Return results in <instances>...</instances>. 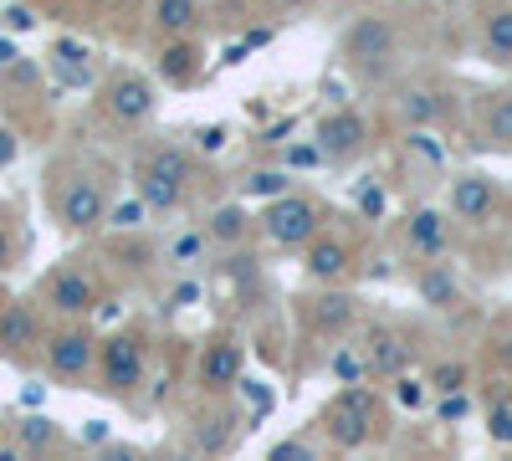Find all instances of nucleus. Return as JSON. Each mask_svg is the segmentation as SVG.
I'll return each mask as SVG.
<instances>
[{"label":"nucleus","instance_id":"obj_1","mask_svg":"<svg viewBox=\"0 0 512 461\" xmlns=\"http://www.w3.org/2000/svg\"><path fill=\"white\" fill-rule=\"evenodd\" d=\"M190 180H195V159H190V149H180V144L149 149V154L139 159V170H134V185H139V195H144V205H149L154 216L180 211Z\"/></svg>","mask_w":512,"mask_h":461},{"label":"nucleus","instance_id":"obj_2","mask_svg":"<svg viewBox=\"0 0 512 461\" xmlns=\"http://www.w3.org/2000/svg\"><path fill=\"white\" fill-rule=\"evenodd\" d=\"M144 369H149V349L139 333H108L98 339V390L103 395H134L144 385Z\"/></svg>","mask_w":512,"mask_h":461},{"label":"nucleus","instance_id":"obj_3","mask_svg":"<svg viewBox=\"0 0 512 461\" xmlns=\"http://www.w3.org/2000/svg\"><path fill=\"white\" fill-rule=\"evenodd\" d=\"M318 231H323V205H318V200L297 195V190L267 200V211H262V236H267L272 246H292V251H297V246H308Z\"/></svg>","mask_w":512,"mask_h":461},{"label":"nucleus","instance_id":"obj_4","mask_svg":"<svg viewBox=\"0 0 512 461\" xmlns=\"http://www.w3.org/2000/svg\"><path fill=\"white\" fill-rule=\"evenodd\" d=\"M41 354H47V374H52V380H62V385H82L98 369V339L82 323L52 328L47 344H41Z\"/></svg>","mask_w":512,"mask_h":461},{"label":"nucleus","instance_id":"obj_5","mask_svg":"<svg viewBox=\"0 0 512 461\" xmlns=\"http://www.w3.org/2000/svg\"><path fill=\"white\" fill-rule=\"evenodd\" d=\"M108 205H113V195H108V185H103V180H93V175H77V180H67V185L57 190L52 211H57L62 231H72V236H88V231H98V226L108 221Z\"/></svg>","mask_w":512,"mask_h":461},{"label":"nucleus","instance_id":"obj_6","mask_svg":"<svg viewBox=\"0 0 512 461\" xmlns=\"http://www.w3.org/2000/svg\"><path fill=\"white\" fill-rule=\"evenodd\" d=\"M103 108L113 123H123V129H139V123L154 118L159 108V93H154V82L134 67H118L108 82H103Z\"/></svg>","mask_w":512,"mask_h":461},{"label":"nucleus","instance_id":"obj_7","mask_svg":"<svg viewBox=\"0 0 512 461\" xmlns=\"http://www.w3.org/2000/svg\"><path fill=\"white\" fill-rule=\"evenodd\" d=\"M41 308H47L52 318L82 323V318L98 308V282H93V272H82V267H57L47 282H41Z\"/></svg>","mask_w":512,"mask_h":461},{"label":"nucleus","instance_id":"obj_8","mask_svg":"<svg viewBox=\"0 0 512 461\" xmlns=\"http://www.w3.org/2000/svg\"><path fill=\"white\" fill-rule=\"evenodd\" d=\"M395 21L390 16H359L344 31V62L349 67H379L395 57Z\"/></svg>","mask_w":512,"mask_h":461},{"label":"nucleus","instance_id":"obj_9","mask_svg":"<svg viewBox=\"0 0 512 461\" xmlns=\"http://www.w3.org/2000/svg\"><path fill=\"white\" fill-rule=\"evenodd\" d=\"M318 149L328 154V164H349V159H359L364 149H369V118L359 113V108H338V113H328L323 123H318Z\"/></svg>","mask_w":512,"mask_h":461},{"label":"nucleus","instance_id":"obj_10","mask_svg":"<svg viewBox=\"0 0 512 461\" xmlns=\"http://www.w3.org/2000/svg\"><path fill=\"white\" fill-rule=\"evenodd\" d=\"M47 344V323H41V308L26 298H6L0 303V354H31Z\"/></svg>","mask_w":512,"mask_h":461},{"label":"nucleus","instance_id":"obj_11","mask_svg":"<svg viewBox=\"0 0 512 461\" xmlns=\"http://www.w3.org/2000/svg\"><path fill=\"white\" fill-rule=\"evenodd\" d=\"M446 205H451V216L461 226H487L492 211H497V185L487 175H477V170H466V175L451 180V200Z\"/></svg>","mask_w":512,"mask_h":461},{"label":"nucleus","instance_id":"obj_12","mask_svg":"<svg viewBox=\"0 0 512 461\" xmlns=\"http://www.w3.org/2000/svg\"><path fill=\"white\" fill-rule=\"evenodd\" d=\"M405 246L415 251L420 262H441L446 246H451V216L446 211H431V205H420V211L405 221Z\"/></svg>","mask_w":512,"mask_h":461},{"label":"nucleus","instance_id":"obj_13","mask_svg":"<svg viewBox=\"0 0 512 461\" xmlns=\"http://www.w3.org/2000/svg\"><path fill=\"white\" fill-rule=\"evenodd\" d=\"M303 272H308V282H318V287H338V282H344V272H349V241L318 231V236L303 246Z\"/></svg>","mask_w":512,"mask_h":461},{"label":"nucleus","instance_id":"obj_14","mask_svg":"<svg viewBox=\"0 0 512 461\" xmlns=\"http://www.w3.org/2000/svg\"><path fill=\"white\" fill-rule=\"evenodd\" d=\"M364 359H369V374H379V380H395V374L410 369V344L400 339L395 328H369V333H364Z\"/></svg>","mask_w":512,"mask_h":461},{"label":"nucleus","instance_id":"obj_15","mask_svg":"<svg viewBox=\"0 0 512 461\" xmlns=\"http://www.w3.org/2000/svg\"><path fill=\"white\" fill-rule=\"evenodd\" d=\"M415 298H420L425 308L446 313V308L461 303V282H456V272H451L446 262H420V272H415Z\"/></svg>","mask_w":512,"mask_h":461},{"label":"nucleus","instance_id":"obj_16","mask_svg":"<svg viewBox=\"0 0 512 461\" xmlns=\"http://www.w3.org/2000/svg\"><path fill=\"white\" fill-rule=\"evenodd\" d=\"M154 67H159V77H164V82L185 88V82H195V77H200V47H195L190 36H164V47H159Z\"/></svg>","mask_w":512,"mask_h":461},{"label":"nucleus","instance_id":"obj_17","mask_svg":"<svg viewBox=\"0 0 512 461\" xmlns=\"http://www.w3.org/2000/svg\"><path fill=\"white\" fill-rule=\"evenodd\" d=\"M241 380V344L236 339H216L200 359V385L205 390H236Z\"/></svg>","mask_w":512,"mask_h":461},{"label":"nucleus","instance_id":"obj_18","mask_svg":"<svg viewBox=\"0 0 512 461\" xmlns=\"http://www.w3.org/2000/svg\"><path fill=\"white\" fill-rule=\"evenodd\" d=\"M52 72L67 82V88H88L93 82V47L77 36H57L52 41Z\"/></svg>","mask_w":512,"mask_h":461},{"label":"nucleus","instance_id":"obj_19","mask_svg":"<svg viewBox=\"0 0 512 461\" xmlns=\"http://www.w3.org/2000/svg\"><path fill=\"white\" fill-rule=\"evenodd\" d=\"M354 313H359V298L354 292H318V298H308V323L318 328V333H344L349 323H354Z\"/></svg>","mask_w":512,"mask_h":461},{"label":"nucleus","instance_id":"obj_20","mask_svg":"<svg viewBox=\"0 0 512 461\" xmlns=\"http://www.w3.org/2000/svg\"><path fill=\"white\" fill-rule=\"evenodd\" d=\"M477 52H482L492 67H512V6H497V11L482 16Z\"/></svg>","mask_w":512,"mask_h":461},{"label":"nucleus","instance_id":"obj_21","mask_svg":"<svg viewBox=\"0 0 512 461\" xmlns=\"http://www.w3.org/2000/svg\"><path fill=\"white\" fill-rule=\"evenodd\" d=\"M446 113V103L431 93V88H405L400 93V118H405V129H436Z\"/></svg>","mask_w":512,"mask_h":461},{"label":"nucleus","instance_id":"obj_22","mask_svg":"<svg viewBox=\"0 0 512 461\" xmlns=\"http://www.w3.org/2000/svg\"><path fill=\"white\" fill-rule=\"evenodd\" d=\"M11 436L26 446V456H47L62 441V426L52 421V415H21V421L11 426Z\"/></svg>","mask_w":512,"mask_h":461},{"label":"nucleus","instance_id":"obj_23","mask_svg":"<svg viewBox=\"0 0 512 461\" xmlns=\"http://www.w3.org/2000/svg\"><path fill=\"white\" fill-rule=\"evenodd\" d=\"M246 231H251V216H246V205H216L210 211V221H205V236L216 241V246H236V241H246Z\"/></svg>","mask_w":512,"mask_h":461},{"label":"nucleus","instance_id":"obj_24","mask_svg":"<svg viewBox=\"0 0 512 461\" xmlns=\"http://www.w3.org/2000/svg\"><path fill=\"white\" fill-rule=\"evenodd\" d=\"M154 31L159 36H190L195 21H200V6L195 0H154Z\"/></svg>","mask_w":512,"mask_h":461},{"label":"nucleus","instance_id":"obj_25","mask_svg":"<svg viewBox=\"0 0 512 461\" xmlns=\"http://www.w3.org/2000/svg\"><path fill=\"white\" fill-rule=\"evenodd\" d=\"M328 436L344 446V451H359V446H369L374 441V426L369 421H359V415H344V410H328Z\"/></svg>","mask_w":512,"mask_h":461},{"label":"nucleus","instance_id":"obj_26","mask_svg":"<svg viewBox=\"0 0 512 461\" xmlns=\"http://www.w3.org/2000/svg\"><path fill=\"white\" fill-rule=\"evenodd\" d=\"M241 190H246V200H277L292 190V170L287 164H277V170H251Z\"/></svg>","mask_w":512,"mask_h":461},{"label":"nucleus","instance_id":"obj_27","mask_svg":"<svg viewBox=\"0 0 512 461\" xmlns=\"http://www.w3.org/2000/svg\"><path fill=\"white\" fill-rule=\"evenodd\" d=\"M333 410H344V415H359V421H369L379 431V395L369 385H344L333 400Z\"/></svg>","mask_w":512,"mask_h":461},{"label":"nucleus","instance_id":"obj_28","mask_svg":"<svg viewBox=\"0 0 512 461\" xmlns=\"http://www.w3.org/2000/svg\"><path fill=\"white\" fill-rule=\"evenodd\" d=\"M154 211H149V205H144V195H128V200H113L108 205V231H139L144 221H149Z\"/></svg>","mask_w":512,"mask_h":461},{"label":"nucleus","instance_id":"obj_29","mask_svg":"<svg viewBox=\"0 0 512 461\" xmlns=\"http://www.w3.org/2000/svg\"><path fill=\"white\" fill-rule=\"evenodd\" d=\"M205 246H210L205 231H180V236H169L164 257H169V267H195V262L205 257Z\"/></svg>","mask_w":512,"mask_h":461},{"label":"nucleus","instance_id":"obj_30","mask_svg":"<svg viewBox=\"0 0 512 461\" xmlns=\"http://www.w3.org/2000/svg\"><path fill=\"white\" fill-rule=\"evenodd\" d=\"M328 369H333V380H338V385H364V380H369V359H364V349H338V354L328 359Z\"/></svg>","mask_w":512,"mask_h":461},{"label":"nucleus","instance_id":"obj_31","mask_svg":"<svg viewBox=\"0 0 512 461\" xmlns=\"http://www.w3.org/2000/svg\"><path fill=\"white\" fill-rule=\"evenodd\" d=\"M466 380H472V374H466V364L461 359H441L431 374H425V385H431V395H451V390H466Z\"/></svg>","mask_w":512,"mask_h":461},{"label":"nucleus","instance_id":"obj_32","mask_svg":"<svg viewBox=\"0 0 512 461\" xmlns=\"http://www.w3.org/2000/svg\"><path fill=\"white\" fill-rule=\"evenodd\" d=\"M487 139H492L497 149H512V93L492 103V113H487Z\"/></svg>","mask_w":512,"mask_h":461},{"label":"nucleus","instance_id":"obj_33","mask_svg":"<svg viewBox=\"0 0 512 461\" xmlns=\"http://www.w3.org/2000/svg\"><path fill=\"white\" fill-rule=\"evenodd\" d=\"M425 400H431V385L415 380V374H395V405L400 410H425Z\"/></svg>","mask_w":512,"mask_h":461},{"label":"nucleus","instance_id":"obj_34","mask_svg":"<svg viewBox=\"0 0 512 461\" xmlns=\"http://www.w3.org/2000/svg\"><path fill=\"white\" fill-rule=\"evenodd\" d=\"M282 164H287V170H318V164H328V154L318 149V139H308V144H287Z\"/></svg>","mask_w":512,"mask_h":461},{"label":"nucleus","instance_id":"obj_35","mask_svg":"<svg viewBox=\"0 0 512 461\" xmlns=\"http://www.w3.org/2000/svg\"><path fill=\"white\" fill-rule=\"evenodd\" d=\"M0 82H6V88H16V93H26V88H41V67H36L31 57H21L16 67H6V72H0Z\"/></svg>","mask_w":512,"mask_h":461},{"label":"nucleus","instance_id":"obj_36","mask_svg":"<svg viewBox=\"0 0 512 461\" xmlns=\"http://www.w3.org/2000/svg\"><path fill=\"white\" fill-rule=\"evenodd\" d=\"M205 298V282H195V277H180L175 287L164 292V308H195Z\"/></svg>","mask_w":512,"mask_h":461},{"label":"nucleus","instance_id":"obj_37","mask_svg":"<svg viewBox=\"0 0 512 461\" xmlns=\"http://www.w3.org/2000/svg\"><path fill=\"white\" fill-rule=\"evenodd\" d=\"M487 436L497 446H512V400H502V405L487 410Z\"/></svg>","mask_w":512,"mask_h":461},{"label":"nucleus","instance_id":"obj_38","mask_svg":"<svg viewBox=\"0 0 512 461\" xmlns=\"http://www.w3.org/2000/svg\"><path fill=\"white\" fill-rule=\"evenodd\" d=\"M436 415L451 426V421H466V415H472V395L466 390H451V395H436Z\"/></svg>","mask_w":512,"mask_h":461},{"label":"nucleus","instance_id":"obj_39","mask_svg":"<svg viewBox=\"0 0 512 461\" xmlns=\"http://www.w3.org/2000/svg\"><path fill=\"white\" fill-rule=\"evenodd\" d=\"M236 390L246 395V405H251L256 415H267V410H272V390H267L262 380H246V374H241V380H236Z\"/></svg>","mask_w":512,"mask_h":461},{"label":"nucleus","instance_id":"obj_40","mask_svg":"<svg viewBox=\"0 0 512 461\" xmlns=\"http://www.w3.org/2000/svg\"><path fill=\"white\" fill-rule=\"evenodd\" d=\"M267 461H318V456H313L308 441H277V446L267 451Z\"/></svg>","mask_w":512,"mask_h":461},{"label":"nucleus","instance_id":"obj_41","mask_svg":"<svg viewBox=\"0 0 512 461\" xmlns=\"http://www.w3.org/2000/svg\"><path fill=\"white\" fill-rule=\"evenodd\" d=\"M0 26L6 31H36V11L31 6H6L0 11Z\"/></svg>","mask_w":512,"mask_h":461},{"label":"nucleus","instance_id":"obj_42","mask_svg":"<svg viewBox=\"0 0 512 461\" xmlns=\"http://www.w3.org/2000/svg\"><path fill=\"white\" fill-rule=\"evenodd\" d=\"M195 144H200L205 154L226 149V123H200V129H195Z\"/></svg>","mask_w":512,"mask_h":461},{"label":"nucleus","instance_id":"obj_43","mask_svg":"<svg viewBox=\"0 0 512 461\" xmlns=\"http://www.w3.org/2000/svg\"><path fill=\"white\" fill-rule=\"evenodd\" d=\"M384 205H390V200H384V190H379V185H359V211H364L369 221H379V216H384Z\"/></svg>","mask_w":512,"mask_h":461},{"label":"nucleus","instance_id":"obj_44","mask_svg":"<svg viewBox=\"0 0 512 461\" xmlns=\"http://www.w3.org/2000/svg\"><path fill=\"white\" fill-rule=\"evenodd\" d=\"M93 461H144V451H139V446H128V441H108V446H98Z\"/></svg>","mask_w":512,"mask_h":461},{"label":"nucleus","instance_id":"obj_45","mask_svg":"<svg viewBox=\"0 0 512 461\" xmlns=\"http://www.w3.org/2000/svg\"><path fill=\"white\" fill-rule=\"evenodd\" d=\"M16 267V236L6 226V216H0V272H11Z\"/></svg>","mask_w":512,"mask_h":461},{"label":"nucleus","instance_id":"obj_46","mask_svg":"<svg viewBox=\"0 0 512 461\" xmlns=\"http://www.w3.org/2000/svg\"><path fill=\"white\" fill-rule=\"evenodd\" d=\"M16 154H21V139H16L11 129H0V170H6V164H16Z\"/></svg>","mask_w":512,"mask_h":461},{"label":"nucleus","instance_id":"obj_47","mask_svg":"<svg viewBox=\"0 0 512 461\" xmlns=\"http://www.w3.org/2000/svg\"><path fill=\"white\" fill-rule=\"evenodd\" d=\"M16 62H21V47H16L11 36H0V72H6V67H16Z\"/></svg>","mask_w":512,"mask_h":461},{"label":"nucleus","instance_id":"obj_48","mask_svg":"<svg viewBox=\"0 0 512 461\" xmlns=\"http://www.w3.org/2000/svg\"><path fill=\"white\" fill-rule=\"evenodd\" d=\"M82 441H88V446H108V426L103 421H88V426H82Z\"/></svg>","mask_w":512,"mask_h":461},{"label":"nucleus","instance_id":"obj_49","mask_svg":"<svg viewBox=\"0 0 512 461\" xmlns=\"http://www.w3.org/2000/svg\"><path fill=\"white\" fill-rule=\"evenodd\" d=\"M287 134H292V118H282V123H272V129H267L262 139H256V144H282Z\"/></svg>","mask_w":512,"mask_h":461},{"label":"nucleus","instance_id":"obj_50","mask_svg":"<svg viewBox=\"0 0 512 461\" xmlns=\"http://www.w3.org/2000/svg\"><path fill=\"white\" fill-rule=\"evenodd\" d=\"M0 461H31V456H26V446L11 436V441H0Z\"/></svg>","mask_w":512,"mask_h":461},{"label":"nucleus","instance_id":"obj_51","mask_svg":"<svg viewBox=\"0 0 512 461\" xmlns=\"http://www.w3.org/2000/svg\"><path fill=\"white\" fill-rule=\"evenodd\" d=\"M272 36H277L272 26H251V31H246V47L256 52V47H267V41H272Z\"/></svg>","mask_w":512,"mask_h":461},{"label":"nucleus","instance_id":"obj_52","mask_svg":"<svg viewBox=\"0 0 512 461\" xmlns=\"http://www.w3.org/2000/svg\"><path fill=\"white\" fill-rule=\"evenodd\" d=\"M497 359H502V364H507V369H512V333H507V339H502V344H497Z\"/></svg>","mask_w":512,"mask_h":461},{"label":"nucleus","instance_id":"obj_53","mask_svg":"<svg viewBox=\"0 0 512 461\" xmlns=\"http://www.w3.org/2000/svg\"><path fill=\"white\" fill-rule=\"evenodd\" d=\"M272 6H282V11H297V6H308V0H272Z\"/></svg>","mask_w":512,"mask_h":461},{"label":"nucleus","instance_id":"obj_54","mask_svg":"<svg viewBox=\"0 0 512 461\" xmlns=\"http://www.w3.org/2000/svg\"><path fill=\"white\" fill-rule=\"evenodd\" d=\"M169 461H200V456H169Z\"/></svg>","mask_w":512,"mask_h":461},{"label":"nucleus","instance_id":"obj_55","mask_svg":"<svg viewBox=\"0 0 512 461\" xmlns=\"http://www.w3.org/2000/svg\"><path fill=\"white\" fill-rule=\"evenodd\" d=\"M369 6H384V0H369Z\"/></svg>","mask_w":512,"mask_h":461},{"label":"nucleus","instance_id":"obj_56","mask_svg":"<svg viewBox=\"0 0 512 461\" xmlns=\"http://www.w3.org/2000/svg\"><path fill=\"white\" fill-rule=\"evenodd\" d=\"M0 303H6V298H0Z\"/></svg>","mask_w":512,"mask_h":461}]
</instances>
